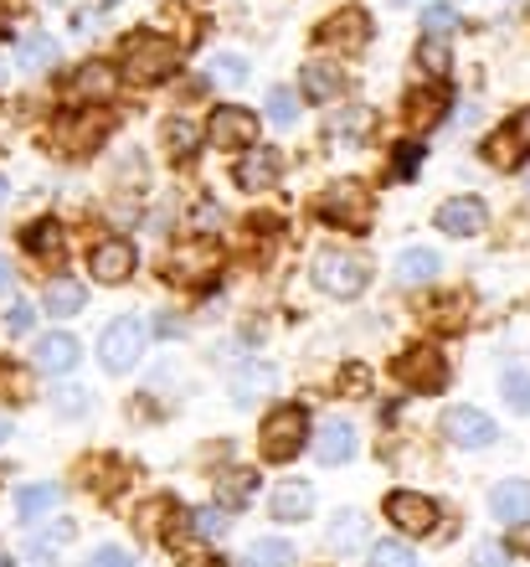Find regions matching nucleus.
<instances>
[{
  "label": "nucleus",
  "mask_w": 530,
  "mask_h": 567,
  "mask_svg": "<svg viewBox=\"0 0 530 567\" xmlns=\"http://www.w3.org/2000/svg\"><path fill=\"white\" fill-rule=\"evenodd\" d=\"M145 341H149V326L139 315H118L114 326L98 336V361H104V372H134V361L145 357Z\"/></svg>",
  "instance_id": "nucleus-1"
},
{
  "label": "nucleus",
  "mask_w": 530,
  "mask_h": 567,
  "mask_svg": "<svg viewBox=\"0 0 530 567\" xmlns=\"http://www.w3.org/2000/svg\"><path fill=\"white\" fill-rule=\"evenodd\" d=\"M176 68V42H165L155 31H139V37H124V73L134 83H160Z\"/></svg>",
  "instance_id": "nucleus-2"
},
{
  "label": "nucleus",
  "mask_w": 530,
  "mask_h": 567,
  "mask_svg": "<svg viewBox=\"0 0 530 567\" xmlns=\"http://www.w3.org/2000/svg\"><path fill=\"white\" fill-rule=\"evenodd\" d=\"M304 444H310V413L304 408H273L263 419V460L289 464Z\"/></svg>",
  "instance_id": "nucleus-3"
},
{
  "label": "nucleus",
  "mask_w": 530,
  "mask_h": 567,
  "mask_svg": "<svg viewBox=\"0 0 530 567\" xmlns=\"http://www.w3.org/2000/svg\"><path fill=\"white\" fill-rule=\"evenodd\" d=\"M314 284H320L324 295H335V299H355V295H366L371 264H366V258H355V254L330 248V254L314 258Z\"/></svg>",
  "instance_id": "nucleus-4"
},
{
  "label": "nucleus",
  "mask_w": 530,
  "mask_h": 567,
  "mask_svg": "<svg viewBox=\"0 0 530 567\" xmlns=\"http://www.w3.org/2000/svg\"><path fill=\"white\" fill-rule=\"evenodd\" d=\"M320 217L330 227H345V233H361L371 223V192L361 181H335L320 192Z\"/></svg>",
  "instance_id": "nucleus-5"
},
{
  "label": "nucleus",
  "mask_w": 530,
  "mask_h": 567,
  "mask_svg": "<svg viewBox=\"0 0 530 567\" xmlns=\"http://www.w3.org/2000/svg\"><path fill=\"white\" fill-rule=\"evenodd\" d=\"M386 522L397 532H407V537H433L443 516H438V501H427L417 491H392L386 495Z\"/></svg>",
  "instance_id": "nucleus-6"
},
{
  "label": "nucleus",
  "mask_w": 530,
  "mask_h": 567,
  "mask_svg": "<svg viewBox=\"0 0 530 567\" xmlns=\"http://www.w3.org/2000/svg\"><path fill=\"white\" fill-rule=\"evenodd\" d=\"M207 140L217 150H252L258 145V114H252V109H237V104L211 109Z\"/></svg>",
  "instance_id": "nucleus-7"
},
{
  "label": "nucleus",
  "mask_w": 530,
  "mask_h": 567,
  "mask_svg": "<svg viewBox=\"0 0 530 567\" xmlns=\"http://www.w3.org/2000/svg\"><path fill=\"white\" fill-rule=\"evenodd\" d=\"M397 382L413 392H443V382H448V367H443V357L433 351V346H407L397 357Z\"/></svg>",
  "instance_id": "nucleus-8"
},
{
  "label": "nucleus",
  "mask_w": 530,
  "mask_h": 567,
  "mask_svg": "<svg viewBox=\"0 0 530 567\" xmlns=\"http://www.w3.org/2000/svg\"><path fill=\"white\" fill-rule=\"evenodd\" d=\"M443 439L458 449H489L500 439V429H495V419L479 413V408H448V413H443Z\"/></svg>",
  "instance_id": "nucleus-9"
},
{
  "label": "nucleus",
  "mask_w": 530,
  "mask_h": 567,
  "mask_svg": "<svg viewBox=\"0 0 530 567\" xmlns=\"http://www.w3.org/2000/svg\"><path fill=\"white\" fill-rule=\"evenodd\" d=\"M485 227H489V207L479 196H448L438 207V233H448V238H479Z\"/></svg>",
  "instance_id": "nucleus-10"
},
{
  "label": "nucleus",
  "mask_w": 530,
  "mask_h": 567,
  "mask_svg": "<svg viewBox=\"0 0 530 567\" xmlns=\"http://www.w3.org/2000/svg\"><path fill=\"white\" fill-rule=\"evenodd\" d=\"M279 176H283V155L279 150H268V145L248 150V155L237 161V171H232V181L242 186V192H273Z\"/></svg>",
  "instance_id": "nucleus-11"
},
{
  "label": "nucleus",
  "mask_w": 530,
  "mask_h": 567,
  "mask_svg": "<svg viewBox=\"0 0 530 567\" xmlns=\"http://www.w3.org/2000/svg\"><path fill=\"white\" fill-rule=\"evenodd\" d=\"M31 361H37V372L46 377H67L83 361V346H77V336H67V330H52V336H42V341L31 346Z\"/></svg>",
  "instance_id": "nucleus-12"
},
{
  "label": "nucleus",
  "mask_w": 530,
  "mask_h": 567,
  "mask_svg": "<svg viewBox=\"0 0 530 567\" xmlns=\"http://www.w3.org/2000/svg\"><path fill=\"white\" fill-rule=\"evenodd\" d=\"M89 269H93V279H98V284H124L134 274V243H124V238L93 243Z\"/></svg>",
  "instance_id": "nucleus-13"
},
{
  "label": "nucleus",
  "mask_w": 530,
  "mask_h": 567,
  "mask_svg": "<svg viewBox=\"0 0 530 567\" xmlns=\"http://www.w3.org/2000/svg\"><path fill=\"white\" fill-rule=\"evenodd\" d=\"M489 511H495V522H505V526H526L530 522V480H500V485L489 491Z\"/></svg>",
  "instance_id": "nucleus-14"
},
{
  "label": "nucleus",
  "mask_w": 530,
  "mask_h": 567,
  "mask_svg": "<svg viewBox=\"0 0 530 567\" xmlns=\"http://www.w3.org/2000/svg\"><path fill=\"white\" fill-rule=\"evenodd\" d=\"M314 460H320V464L355 460V429H351V423H340V419L324 423V429L314 433Z\"/></svg>",
  "instance_id": "nucleus-15"
},
{
  "label": "nucleus",
  "mask_w": 530,
  "mask_h": 567,
  "mask_svg": "<svg viewBox=\"0 0 530 567\" xmlns=\"http://www.w3.org/2000/svg\"><path fill=\"white\" fill-rule=\"evenodd\" d=\"M273 382H279V372H273L268 361H248V367L237 372V382H232V403L237 408H252L258 398H268V392H273Z\"/></svg>",
  "instance_id": "nucleus-16"
},
{
  "label": "nucleus",
  "mask_w": 530,
  "mask_h": 567,
  "mask_svg": "<svg viewBox=\"0 0 530 567\" xmlns=\"http://www.w3.org/2000/svg\"><path fill=\"white\" fill-rule=\"evenodd\" d=\"M320 37L324 42H335V47H345V52H355V47H366L371 27H366V16L361 11H340V16H330V21L320 27Z\"/></svg>",
  "instance_id": "nucleus-17"
},
{
  "label": "nucleus",
  "mask_w": 530,
  "mask_h": 567,
  "mask_svg": "<svg viewBox=\"0 0 530 567\" xmlns=\"http://www.w3.org/2000/svg\"><path fill=\"white\" fill-rule=\"evenodd\" d=\"M310 511H314V491L304 480H289V485L273 491V522H304Z\"/></svg>",
  "instance_id": "nucleus-18"
},
{
  "label": "nucleus",
  "mask_w": 530,
  "mask_h": 567,
  "mask_svg": "<svg viewBox=\"0 0 530 567\" xmlns=\"http://www.w3.org/2000/svg\"><path fill=\"white\" fill-rule=\"evenodd\" d=\"M46 315H58V320H67V315H77L83 305H89V289L77 279H52L46 284V295H42Z\"/></svg>",
  "instance_id": "nucleus-19"
},
{
  "label": "nucleus",
  "mask_w": 530,
  "mask_h": 567,
  "mask_svg": "<svg viewBox=\"0 0 530 567\" xmlns=\"http://www.w3.org/2000/svg\"><path fill=\"white\" fill-rule=\"evenodd\" d=\"M299 93L310 99V104H330L340 93V68H330V62H310L304 73H299Z\"/></svg>",
  "instance_id": "nucleus-20"
},
{
  "label": "nucleus",
  "mask_w": 530,
  "mask_h": 567,
  "mask_svg": "<svg viewBox=\"0 0 530 567\" xmlns=\"http://www.w3.org/2000/svg\"><path fill=\"white\" fill-rule=\"evenodd\" d=\"M252 495H258V475H252V470H227V475H217V506L221 511L248 506Z\"/></svg>",
  "instance_id": "nucleus-21"
},
{
  "label": "nucleus",
  "mask_w": 530,
  "mask_h": 567,
  "mask_svg": "<svg viewBox=\"0 0 530 567\" xmlns=\"http://www.w3.org/2000/svg\"><path fill=\"white\" fill-rule=\"evenodd\" d=\"M58 506H62V485H27V491H15L21 522H42V516H52Z\"/></svg>",
  "instance_id": "nucleus-22"
},
{
  "label": "nucleus",
  "mask_w": 530,
  "mask_h": 567,
  "mask_svg": "<svg viewBox=\"0 0 530 567\" xmlns=\"http://www.w3.org/2000/svg\"><path fill=\"white\" fill-rule=\"evenodd\" d=\"M438 269H443V258L433 254V248H407V254L397 258V279L413 284V289L417 284H433L438 279Z\"/></svg>",
  "instance_id": "nucleus-23"
},
{
  "label": "nucleus",
  "mask_w": 530,
  "mask_h": 567,
  "mask_svg": "<svg viewBox=\"0 0 530 567\" xmlns=\"http://www.w3.org/2000/svg\"><path fill=\"white\" fill-rule=\"evenodd\" d=\"M114 89H118V78H114V68H108V62H83V68H77V78H73L77 99H108Z\"/></svg>",
  "instance_id": "nucleus-24"
},
{
  "label": "nucleus",
  "mask_w": 530,
  "mask_h": 567,
  "mask_svg": "<svg viewBox=\"0 0 530 567\" xmlns=\"http://www.w3.org/2000/svg\"><path fill=\"white\" fill-rule=\"evenodd\" d=\"M186 532H191L196 542H221V537H227V511H221V506L186 511Z\"/></svg>",
  "instance_id": "nucleus-25"
},
{
  "label": "nucleus",
  "mask_w": 530,
  "mask_h": 567,
  "mask_svg": "<svg viewBox=\"0 0 530 567\" xmlns=\"http://www.w3.org/2000/svg\"><path fill=\"white\" fill-rule=\"evenodd\" d=\"M15 62H21V68H31V73H37V68H52V62H58V42H52V37H42V31H31V37H21V42H15Z\"/></svg>",
  "instance_id": "nucleus-26"
},
{
  "label": "nucleus",
  "mask_w": 530,
  "mask_h": 567,
  "mask_svg": "<svg viewBox=\"0 0 530 567\" xmlns=\"http://www.w3.org/2000/svg\"><path fill=\"white\" fill-rule=\"evenodd\" d=\"M361 542H366V516L361 511H340L335 526H330V547L335 553H355Z\"/></svg>",
  "instance_id": "nucleus-27"
},
{
  "label": "nucleus",
  "mask_w": 530,
  "mask_h": 567,
  "mask_svg": "<svg viewBox=\"0 0 530 567\" xmlns=\"http://www.w3.org/2000/svg\"><path fill=\"white\" fill-rule=\"evenodd\" d=\"M294 563V547L283 537H258L248 547V567H289Z\"/></svg>",
  "instance_id": "nucleus-28"
},
{
  "label": "nucleus",
  "mask_w": 530,
  "mask_h": 567,
  "mask_svg": "<svg viewBox=\"0 0 530 567\" xmlns=\"http://www.w3.org/2000/svg\"><path fill=\"white\" fill-rule=\"evenodd\" d=\"M366 567H417V553L407 547V542H371V553H366Z\"/></svg>",
  "instance_id": "nucleus-29"
},
{
  "label": "nucleus",
  "mask_w": 530,
  "mask_h": 567,
  "mask_svg": "<svg viewBox=\"0 0 530 567\" xmlns=\"http://www.w3.org/2000/svg\"><path fill=\"white\" fill-rule=\"evenodd\" d=\"M448 42H438V37H423V42H417V68H423L427 78H433V83H443V78H448Z\"/></svg>",
  "instance_id": "nucleus-30"
},
{
  "label": "nucleus",
  "mask_w": 530,
  "mask_h": 567,
  "mask_svg": "<svg viewBox=\"0 0 530 567\" xmlns=\"http://www.w3.org/2000/svg\"><path fill=\"white\" fill-rule=\"evenodd\" d=\"M443 109H448L443 93H413V99H407V120H413L417 130H433V124L443 120Z\"/></svg>",
  "instance_id": "nucleus-31"
},
{
  "label": "nucleus",
  "mask_w": 530,
  "mask_h": 567,
  "mask_svg": "<svg viewBox=\"0 0 530 567\" xmlns=\"http://www.w3.org/2000/svg\"><path fill=\"white\" fill-rule=\"evenodd\" d=\"M500 398H505V408H516V413H530V372L510 367V372L500 377Z\"/></svg>",
  "instance_id": "nucleus-32"
},
{
  "label": "nucleus",
  "mask_w": 530,
  "mask_h": 567,
  "mask_svg": "<svg viewBox=\"0 0 530 567\" xmlns=\"http://www.w3.org/2000/svg\"><path fill=\"white\" fill-rule=\"evenodd\" d=\"M196 124H186V120H170L165 124V150H170V155H176V161H186V155H191L196 150Z\"/></svg>",
  "instance_id": "nucleus-33"
},
{
  "label": "nucleus",
  "mask_w": 530,
  "mask_h": 567,
  "mask_svg": "<svg viewBox=\"0 0 530 567\" xmlns=\"http://www.w3.org/2000/svg\"><path fill=\"white\" fill-rule=\"evenodd\" d=\"M211 78H221L227 89L248 83V58H237V52H217V58H211Z\"/></svg>",
  "instance_id": "nucleus-34"
},
{
  "label": "nucleus",
  "mask_w": 530,
  "mask_h": 567,
  "mask_svg": "<svg viewBox=\"0 0 530 567\" xmlns=\"http://www.w3.org/2000/svg\"><path fill=\"white\" fill-rule=\"evenodd\" d=\"M268 120L289 130V124L299 120V93L294 89H273V93H268Z\"/></svg>",
  "instance_id": "nucleus-35"
},
{
  "label": "nucleus",
  "mask_w": 530,
  "mask_h": 567,
  "mask_svg": "<svg viewBox=\"0 0 530 567\" xmlns=\"http://www.w3.org/2000/svg\"><path fill=\"white\" fill-rule=\"evenodd\" d=\"M458 27V11L454 6H427L423 11V37H438V42H448V31Z\"/></svg>",
  "instance_id": "nucleus-36"
},
{
  "label": "nucleus",
  "mask_w": 530,
  "mask_h": 567,
  "mask_svg": "<svg viewBox=\"0 0 530 567\" xmlns=\"http://www.w3.org/2000/svg\"><path fill=\"white\" fill-rule=\"evenodd\" d=\"M27 248H31V254H46V248L58 254V248H62L58 223H31V227H27Z\"/></svg>",
  "instance_id": "nucleus-37"
},
{
  "label": "nucleus",
  "mask_w": 530,
  "mask_h": 567,
  "mask_svg": "<svg viewBox=\"0 0 530 567\" xmlns=\"http://www.w3.org/2000/svg\"><path fill=\"white\" fill-rule=\"evenodd\" d=\"M371 124V114L366 109H351V114H335V120H330V135H340V140H355L361 135V130H366Z\"/></svg>",
  "instance_id": "nucleus-38"
},
{
  "label": "nucleus",
  "mask_w": 530,
  "mask_h": 567,
  "mask_svg": "<svg viewBox=\"0 0 530 567\" xmlns=\"http://www.w3.org/2000/svg\"><path fill=\"white\" fill-rule=\"evenodd\" d=\"M31 326H37V310H31L27 299H11V310H6V330H11V336H27Z\"/></svg>",
  "instance_id": "nucleus-39"
},
{
  "label": "nucleus",
  "mask_w": 530,
  "mask_h": 567,
  "mask_svg": "<svg viewBox=\"0 0 530 567\" xmlns=\"http://www.w3.org/2000/svg\"><path fill=\"white\" fill-rule=\"evenodd\" d=\"M516 145H520L516 130H510V135H495V140H489V150H485L489 165H510V161H516Z\"/></svg>",
  "instance_id": "nucleus-40"
},
{
  "label": "nucleus",
  "mask_w": 530,
  "mask_h": 567,
  "mask_svg": "<svg viewBox=\"0 0 530 567\" xmlns=\"http://www.w3.org/2000/svg\"><path fill=\"white\" fill-rule=\"evenodd\" d=\"M89 567H134V557L124 553V547H98V553L89 557Z\"/></svg>",
  "instance_id": "nucleus-41"
},
{
  "label": "nucleus",
  "mask_w": 530,
  "mask_h": 567,
  "mask_svg": "<svg viewBox=\"0 0 530 567\" xmlns=\"http://www.w3.org/2000/svg\"><path fill=\"white\" fill-rule=\"evenodd\" d=\"M89 408V392L83 388H67V392H58V413H67V419H77Z\"/></svg>",
  "instance_id": "nucleus-42"
},
{
  "label": "nucleus",
  "mask_w": 530,
  "mask_h": 567,
  "mask_svg": "<svg viewBox=\"0 0 530 567\" xmlns=\"http://www.w3.org/2000/svg\"><path fill=\"white\" fill-rule=\"evenodd\" d=\"M474 563H479V567H510V553H505L500 542H485V547L474 553Z\"/></svg>",
  "instance_id": "nucleus-43"
},
{
  "label": "nucleus",
  "mask_w": 530,
  "mask_h": 567,
  "mask_svg": "<svg viewBox=\"0 0 530 567\" xmlns=\"http://www.w3.org/2000/svg\"><path fill=\"white\" fill-rule=\"evenodd\" d=\"M62 542H73V522H62V526H52V532H42V537H37V547H62Z\"/></svg>",
  "instance_id": "nucleus-44"
},
{
  "label": "nucleus",
  "mask_w": 530,
  "mask_h": 567,
  "mask_svg": "<svg viewBox=\"0 0 530 567\" xmlns=\"http://www.w3.org/2000/svg\"><path fill=\"white\" fill-rule=\"evenodd\" d=\"M176 567H227V563L211 553H186V557H176Z\"/></svg>",
  "instance_id": "nucleus-45"
},
{
  "label": "nucleus",
  "mask_w": 530,
  "mask_h": 567,
  "mask_svg": "<svg viewBox=\"0 0 530 567\" xmlns=\"http://www.w3.org/2000/svg\"><path fill=\"white\" fill-rule=\"evenodd\" d=\"M397 150H402V155H397V171L407 176V171L417 165V155H423V150H417V145H397Z\"/></svg>",
  "instance_id": "nucleus-46"
},
{
  "label": "nucleus",
  "mask_w": 530,
  "mask_h": 567,
  "mask_svg": "<svg viewBox=\"0 0 530 567\" xmlns=\"http://www.w3.org/2000/svg\"><path fill=\"white\" fill-rule=\"evenodd\" d=\"M510 130H516V140H520V145H530V109H520V114H516V124H510Z\"/></svg>",
  "instance_id": "nucleus-47"
},
{
  "label": "nucleus",
  "mask_w": 530,
  "mask_h": 567,
  "mask_svg": "<svg viewBox=\"0 0 530 567\" xmlns=\"http://www.w3.org/2000/svg\"><path fill=\"white\" fill-rule=\"evenodd\" d=\"M155 330H160L165 341H176V336H180V330H186V326H180L176 315H165V320H160V326H155Z\"/></svg>",
  "instance_id": "nucleus-48"
},
{
  "label": "nucleus",
  "mask_w": 530,
  "mask_h": 567,
  "mask_svg": "<svg viewBox=\"0 0 530 567\" xmlns=\"http://www.w3.org/2000/svg\"><path fill=\"white\" fill-rule=\"evenodd\" d=\"M11 279H15V274H11V264H0V295L11 289Z\"/></svg>",
  "instance_id": "nucleus-49"
},
{
  "label": "nucleus",
  "mask_w": 530,
  "mask_h": 567,
  "mask_svg": "<svg viewBox=\"0 0 530 567\" xmlns=\"http://www.w3.org/2000/svg\"><path fill=\"white\" fill-rule=\"evenodd\" d=\"M6 439H11V419H0V444H6Z\"/></svg>",
  "instance_id": "nucleus-50"
},
{
  "label": "nucleus",
  "mask_w": 530,
  "mask_h": 567,
  "mask_svg": "<svg viewBox=\"0 0 530 567\" xmlns=\"http://www.w3.org/2000/svg\"><path fill=\"white\" fill-rule=\"evenodd\" d=\"M0 567H11V557H6V553H0Z\"/></svg>",
  "instance_id": "nucleus-51"
},
{
  "label": "nucleus",
  "mask_w": 530,
  "mask_h": 567,
  "mask_svg": "<svg viewBox=\"0 0 530 567\" xmlns=\"http://www.w3.org/2000/svg\"><path fill=\"white\" fill-rule=\"evenodd\" d=\"M392 6H413V0H392Z\"/></svg>",
  "instance_id": "nucleus-52"
},
{
  "label": "nucleus",
  "mask_w": 530,
  "mask_h": 567,
  "mask_svg": "<svg viewBox=\"0 0 530 567\" xmlns=\"http://www.w3.org/2000/svg\"><path fill=\"white\" fill-rule=\"evenodd\" d=\"M0 196H6V181H0Z\"/></svg>",
  "instance_id": "nucleus-53"
}]
</instances>
